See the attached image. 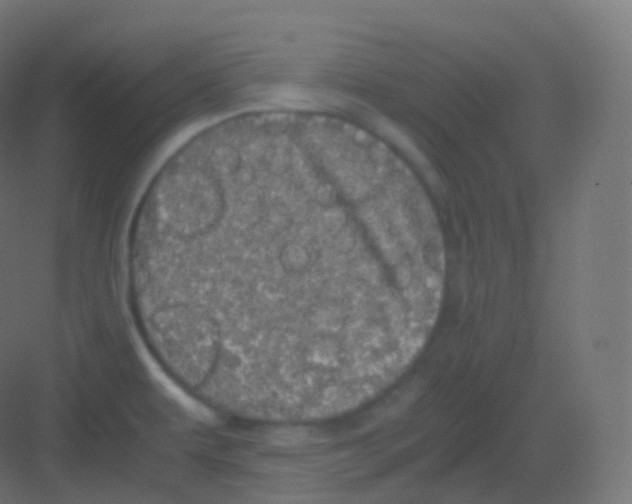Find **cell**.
Listing matches in <instances>:
<instances>
[{"mask_svg": "<svg viewBox=\"0 0 632 504\" xmlns=\"http://www.w3.org/2000/svg\"><path fill=\"white\" fill-rule=\"evenodd\" d=\"M189 254L213 297L254 292V353L293 375L390 358L441 259L426 242L308 197L199 216Z\"/></svg>", "mask_w": 632, "mask_h": 504, "instance_id": "obj_1", "label": "cell"}]
</instances>
